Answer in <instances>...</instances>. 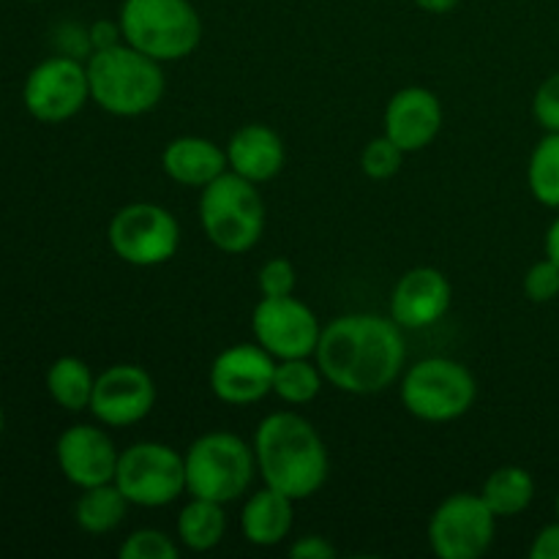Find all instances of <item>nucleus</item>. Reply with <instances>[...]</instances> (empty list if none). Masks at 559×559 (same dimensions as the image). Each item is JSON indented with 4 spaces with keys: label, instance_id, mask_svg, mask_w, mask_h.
Listing matches in <instances>:
<instances>
[{
    "label": "nucleus",
    "instance_id": "nucleus-38",
    "mask_svg": "<svg viewBox=\"0 0 559 559\" xmlns=\"http://www.w3.org/2000/svg\"><path fill=\"white\" fill-rule=\"evenodd\" d=\"M555 511H557V519H559V491H557V500H555Z\"/></svg>",
    "mask_w": 559,
    "mask_h": 559
},
{
    "label": "nucleus",
    "instance_id": "nucleus-9",
    "mask_svg": "<svg viewBox=\"0 0 559 559\" xmlns=\"http://www.w3.org/2000/svg\"><path fill=\"white\" fill-rule=\"evenodd\" d=\"M115 484L136 508L173 506L186 491L183 453L164 442H134L120 451Z\"/></svg>",
    "mask_w": 559,
    "mask_h": 559
},
{
    "label": "nucleus",
    "instance_id": "nucleus-12",
    "mask_svg": "<svg viewBox=\"0 0 559 559\" xmlns=\"http://www.w3.org/2000/svg\"><path fill=\"white\" fill-rule=\"evenodd\" d=\"M251 333L276 360L311 358L320 344L322 325L314 311L295 295L262 298L251 311Z\"/></svg>",
    "mask_w": 559,
    "mask_h": 559
},
{
    "label": "nucleus",
    "instance_id": "nucleus-32",
    "mask_svg": "<svg viewBox=\"0 0 559 559\" xmlns=\"http://www.w3.org/2000/svg\"><path fill=\"white\" fill-rule=\"evenodd\" d=\"M289 555L295 559H336L338 551L322 535H304V538H298L289 546Z\"/></svg>",
    "mask_w": 559,
    "mask_h": 559
},
{
    "label": "nucleus",
    "instance_id": "nucleus-27",
    "mask_svg": "<svg viewBox=\"0 0 559 559\" xmlns=\"http://www.w3.org/2000/svg\"><path fill=\"white\" fill-rule=\"evenodd\" d=\"M120 559H178L180 546L162 530H136L120 544Z\"/></svg>",
    "mask_w": 559,
    "mask_h": 559
},
{
    "label": "nucleus",
    "instance_id": "nucleus-31",
    "mask_svg": "<svg viewBox=\"0 0 559 559\" xmlns=\"http://www.w3.org/2000/svg\"><path fill=\"white\" fill-rule=\"evenodd\" d=\"M533 118L544 131H559V71L546 76L535 91Z\"/></svg>",
    "mask_w": 559,
    "mask_h": 559
},
{
    "label": "nucleus",
    "instance_id": "nucleus-23",
    "mask_svg": "<svg viewBox=\"0 0 559 559\" xmlns=\"http://www.w3.org/2000/svg\"><path fill=\"white\" fill-rule=\"evenodd\" d=\"M93 385H96V377H93L91 366L76 355H60L47 369V393L66 413L91 409Z\"/></svg>",
    "mask_w": 559,
    "mask_h": 559
},
{
    "label": "nucleus",
    "instance_id": "nucleus-8",
    "mask_svg": "<svg viewBox=\"0 0 559 559\" xmlns=\"http://www.w3.org/2000/svg\"><path fill=\"white\" fill-rule=\"evenodd\" d=\"M107 240L118 260L136 267H156L178 254L180 224L164 205L131 202L109 218Z\"/></svg>",
    "mask_w": 559,
    "mask_h": 559
},
{
    "label": "nucleus",
    "instance_id": "nucleus-21",
    "mask_svg": "<svg viewBox=\"0 0 559 559\" xmlns=\"http://www.w3.org/2000/svg\"><path fill=\"white\" fill-rule=\"evenodd\" d=\"M129 506L131 502L126 500V495L118 489L115 480L102 486H91V489H82L80 500H76L74 522L82 533L107 535L120 527Z\"/></svg>",
    "mask_w": 559,
    "mask_h": 559
},
{
    "label": "nucleus",
    "instance_id": "nucleus-18",
    "mask_svg": "<svg viewBox=\"0 0 559 559\" xmlns=\"http://www.w3.org/2000/svg\"><path fill=\"white\" fill-rule=\"evenodd\" d=\"M227 167L229 173L251 180V183H267L284 169V140L276 129L265 123H246L229 136L227 142Z\"/></svg>",
    "mask_w": 559,
    "mask_h": 559
},
{
    "label": "nucleus",
    "instance_id": "nucleus-25",
    "mask_svg": "<svg viewBox=\"0 0 559 559\" xmlns=\"http://www.w3.org/2000/svg\"><path fill=\"white\" fill-rule=\"evenodd\" d=\"M322 385H325V374L309 358H284L276 360V374H273V393L282 399L284 404L293 407H304V404L314 402L320 396Z\"/></svg>",
    "mask_w": 559,
    "mask_h": 559
},
{
    "label": "nucleus",
    "instance_id": "nucleus-1",
    "mask_svg": "<svg viewBox=\"0 0 559 559\" xmlns=\"http://www.w3.org/2000/svg\"><path fill=\"white\" fill-rule=\"evenodd\" d=\"M402 331L393 317L342 314L322 328L314 360L336 391L353 396L382 393L404 371L407 344Z\"/></svg>",
    "mask_w": 559,
    "mask_h": 559
},
{
    "label": "nucleus",
    "instance_id": "nucleus-6",
    "mask_svg": "<svg viewBox=\"0 0 559 559\" xmlns=\"http://www.w3.org/2000/svg\"><path fill=\"white\" fill-rule=\"evenodd\" d=\"M183 462L186 491L222 506L240 500L257 475L254 445L233 431H207L197 437L183 453Z\"/></svg>",
    "mask_w": 559,
    "mask_h": 559
},
{
    "label": "nucleus",
    "instance_id": "nucleus-17",
    "mask_svg": "<svg viewBox=\"0 0 559 559\" xmlns=\"http://www.w3.org/2000/svg\"><path fill=\"white\" fill-rule=\"evenodd\" d=\"M442 129V104L429 87H402L393 93L382 118V134L404 153H418L437 140Z\"/></svg>",
    "mask_w": 559,
    "mask_h": 559
},
{
    "label": "nucleus",
    "instance_id": "nucleus-3",
    "mask_svg": "<svg viewBox=\"0 0 559 559\" xmlns=\"http://www.w3.org/2000/svg\"><path fill=\"white\" fill-rule=\"evenodd\" d=\"M85 69L91 102L115 118H140L151 112L167 87L162 63L126 41L87 55Z\"/></svg>",
    "mask_w": 559,
    "mask_h": 559
},
{
    "label": "nucleus",
    "instance_id": "nucleus-26",
    "mask_svg": "<svg viewBox=\"0 0 559 559\" xmlns=\"http://www.w3.org/2000/svg\"><path fill=\"white\" fill-rule=\"evenodd\" d=\"M527 186L535 200L559 211V131H546L527 164Z\"/></svg>",
    "mask_w": 559,
    "mask_h": 559
},
{
    "label": "nucleus",
    "instance_id": "nucleus-4",
    "mask_svg": "<svg viewBox=\"0 0 559 559\" xmlns=\"http://www.w3.org/2000/svg\"><path fill=\"white\" fill-rule=\"evenodd\" d=\"M200 224L205 238L224 254H246L265 233V202L251 180L218 175L200 189Z\"/></svg>",
    "mask_w": 559,
    "mask_h": 559
},
{
    "label": "nucleus",
    "instance_id": "nucleus-16",
    "mask_svg": "<svg viewBox=\"0 0 559 559\" xmlns=\"http://www.w3.org/2000/svg\"><path fill=\"white\" fill-rule=\"evenodd\" d=\"M453 287L437 267L420 265L404 273L391 295V317L404 331H424L448 314Z\"/></svg>",
    "mask_w": 559,
    "mask_h": 559
},
{
    "label": "nucleus",
    "instance_id": "nucleus-35",
    "mask_svg": "<svg viewBox=\"0 0 559 559\" xmlns=\"http://www.w3.org/2000/svg\"><path fill=\"white\" fill-rule=\"evenodd\" d=\"M544 249H546V257H549V260H555L559 265V216L549 224V229H546Z\"/></svg>",
    "mask_w": 559,
    "mask_h": 559
},
{
    "label": "nucleus",
    "instance_id": "nucleus-7",
    "mask_svg": "<svg viewBox=\"0 0 559 559\" xmlns=\"http://www.w3.org/2000/svg\"><path fill=\"white\" fill-rule=\"evenodd\" d=\"M399 396L413 418L426 424H451L473 409L478 382L464 364L435 355L409 366Z\"/></svg>",
    "mask_w": 559,
    "mask_h": 559
},
{
    "label": "nucleus",
    "instance_id": "nucleus-39",
    "mask_svg": "<svg viewBox=\"0 0 559 559\" xmlns=\"http://www.w3.org/2000/svg\"><path fill=\"white\" fill-rule=\"evenodd\" d=\"M27 3H38V0H27Z\"/></svg>",
    "mask_w": 559,
    "mask_h": 559
},
{
    "label": "nucleus",
    "instance_id": "nucleus-15",
    "mask_svg": "<svg viewBox=\"0 0 559 559\" xmlns=\"http://www.w3.org/2000/svg\"><path fill=\"white\" fill-rule=\"evenodd\" d=\"M55 459H58L60 473L71 486L91 489V486L115 480L120 451L115 448L112 437L98 426L74 424L58 437Z\"/></svg>",
    "mask_w": 559,
    "mask_h": 559
},
{
    "label": "nucleus",
    "instance_id": "nucleus-29",
    "mask_svg": "<svg viewBox=\"0 0 559 559\" xmlns=\"http://www.w3.org/2000/svg\"><path fill=\"white\" fill-rule=\"evenodd\" d=\"M295 284H298V273L295 265L284 257H273L257 273V287H260L262 298H284V295H295Z\"/></svg>",
    "mask_w": 559,
    "mask_h": 559
},
{
    "label": "nucleus",
    "instance_id": "nucleus-34",
    "mask_svg": "<svg viewBox=\"0 0 559 559\" xmlns=\"http://www.w3.org/2000/svg\"><path fill=\"white\" fill-rule=\"evenodd\" d=\"M530 557L533 559H559V519L555 524H546L530 546Z\"/></svg>",
    "mask_w": 559,
    "mask_h": 559
},
{
    "label": "nucleus",
    "instance_id": "nucleus-36",
    "mask_svg": "<svg viewBox=\"0 0 559 559\" xmlns=\"http://www.w3.org/2000/svg\"><path fill=\"white\" fill-rule=\"evenodd\" d=\"M413 3L426 14H448V11L456 9L459 0H413Z\"/></svg>",
    "mask_w": 559,
    "mask_h": 559
},
{
    "label": "nucleus",
    "instance_id": "nucleus-33",
    "mask_svg": "<svg viewBox=\"0 0 559 559\" xmlns=\"http://www.w3.org/2000/svg\"><path fill=\"white\" fill-rule=\"evenodd\" d=\"M87 41H91V52L96 49L115 47V44H123V31H120V22H107L98 20L87 27Z\"/></svg>",
    "mask_w": 559,
    "mask_h": 559
},
{
    "label": "nucleus",
    "instance_id": "nucleus-37",
    "mask_svg": "<svg viewBox=\"0 0 559 559\" xmlns=\"http://www.w3.org/2000/svg\"><path fill=\"white\" fill-rule=\"evenodd\" d=\"M3 426H5V418H3V407H0V440H3Z\"/></svg>",
    "mask_w": 559,
    "mask_h": 559
},
{
    "label": "nucleus",
    "instance_id": "nucleus-20",
    "mask_svg": "<svg viewBox=\"0 0 559 559\" xmlns=\"http://www.w3.org/2000/svg\"><path fill=\"white\" fill-rule=\"evenodd\" d=\"M295 522V500L282 491L262 486L251 491L240 511V530L251 546L271 549L289 538Z\"/></svg>",
    "mask_w": 559,
    "mask_h": 559
},
{
    "label": "nucleus",
    "instance_id": "nucleus-24",
    "mask_svg": "<svg viewBox=\"0 0 559 559\" xmlns=\"http://www.w3.org/2000/svg\"><path fill=\"white\" fill-rule=\"evenodd\" d=\"M480 497L497 519H511L527 511L535 500V478L524 467L508 464L486 478Z\"/></svg>",
    "mask_w": 559,
    "mask_h": 559
},
{
    "label": "nucleus",
    "instance_id": "nucleus-30",
    "mask_svg": "<svg viewBox=\"0 0 559 559\" xmlns=\"http://www.w3.org/2000/svg\"><path fill=\"white\" fill-rule=\"evenodd\" d=\"M524 295L533 304H549L559 295V265L549 257L535 262L524 276Z\"/></svg>",
    "mask_w": 559,
    "mask_h": 559
},
{
    "label": "nucleus",
    "instance_id": "nucleus-11",
    "mask_svg": "<svg viewBox=\"0 0 559 559\" xmlns=\"http://www.w3.org/2000/svg\"><path fill=\"white\" fill-rule=\"evenodd\" d=\"M91 102L87 69L80 58L55 55L31 69L22 85V104L38 123H66Z\"/></svg>",
    "mask_w": 559,
    "mask_h": 559
},
{
    "label": "nucleus",
    "instance_id": "nucleus-13",
    "mask_svg": "<svg viewBox=\"0 0 559 559\" xmlns=\"http://www.w3.org/2000/svg\"><path fill=\"white\" fill-rule=\"evenodd\" d=\"M156 404V382L136 364H115L96 377L91 399L93 418L109 429H126L151 415Z\"/></svg>",
    "mask_w": 559,
    "mask_h": 559
},
{
    "label": "nucleus",
    "instance_id": "nucleus-5",
    "mask_svg": "<svg viewBox=\"0 0 559 559\" xmlns=\"http://www.w3.org/2000/svg\"><path fill=\"white\" fill-rule=\"evenodd\" d=\"M123 41L158 63L183 60L200 47L202 20L191 0H123Z\"/></svg>",
    "mask_w": 559,
    "mask_h": 559
},
{
    "label": "nucleus",
    "instance_id": "nucleus-2",
    "mask_svg": "<svg viewBox=\"0 0 559 559\" xmlns=\"http://www.w3.org/2000/svg\"><path fill=\"white\" fill-rule=\"evenodd\" d=\"M257 473L282 495L309 500L328 480V448L320 431L298 413H271L254 431Z\"/></svg>",
    "mask_w": 559,
    "mask_h": 559
},
{
    "label": "nucleus",
    "instance_id": "nucleus-14",
    "mask_svg": "<svg viewBox=\"0 0 559 559\" xmlns=\"http://www.w3.org/2000/svg\"><path fill=\"white\" fill-rule=\"evenodd\" d=\"M276 358L260 344H235L216 355L211 366V391L218 402L249 407L273 393Z\"/></svg>",
    "mask_w": 559,
    "mask_h": 559
},
{
    "label": "nucleus",
    "instance_id": "nucleus-10",
    "mask_svg": "<svg viewBox=\"0 0 559 559\" xmlns=\"http://www.w3.org/2000/svg\"><path fill=\"white\" fill-rule=\"evenodd\" d=\"M497 516L473 491L445 497L429 519V544L440 559H478L491 549Z\"/></svg>",
    "mask_w": 559,
    "mask_h": 559
},
{
    "label": "nucleus",
    "instance_id": "nucleus-28",
    "mask_svg": "<svg viewBox=\"0 0 559 559\" xmlns=\"http://www.w3.org/2000/svg\"><path fill=\"white\" fill-rule=\"evenodd\" d=\"M404 156H407V153H404L391 136L382 134L364 147V153H360V169H364V175H369L371 180H388L402 169Z\"/></svg>",
    "mask_w": 559,
    "mask_h": 559
},
{
    "label": "nucleus",
    "instance_id": "nucleus-22",
    "mask_svg": "<svg viewBox=\"0 0 559 559\" xmlns=\"http://www.w3.org/2000/svg\"><path fill=\"white\" fill-rule=\"evenodd\" d=\"M178 544L189 551L216 549L227 533V513L222 502L191 497L189 506L178 513Z\"/></svg>",
    "mask_w": 559,
    "mask_h": 559
},
{
    "label": "nucleus",
    "instance_id": "nucleus-19",
    "mask_svg": "<svg viewBox=\"0 0 559 559\" xmlns=\"http://www.w3.org/2000/svg\"><path fill=\"white\" fill-rule=\"evenodd\" d=\"M162 169L169 180L189 189H205L227 173V151L207 136H175L162 151Z\"/></svg>",
    "mask_w": 559,
    "mask_h": 559
}]
</instances>
